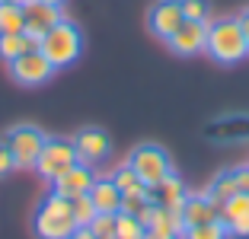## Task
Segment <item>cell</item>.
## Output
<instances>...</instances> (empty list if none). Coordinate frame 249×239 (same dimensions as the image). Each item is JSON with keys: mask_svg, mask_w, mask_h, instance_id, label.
I'll return each mask as SVG.
<instances>
[{"mask_svg": "<svg viewBox=\"0 0 249 239\" xmlns=\"http://www.w3.org/2000/svg\"><path fill=\"white\" fill-rule=\"evenodd\" d=\"M87 230L93 233L96 239H109V236H115V214H96L93 223H89Z\"/></svg>", "mask_w": 249, "mask_h": 239, "instance_id": "26", "label": "cell"}, {"mask_svg": "<svg viewBox=\"0 0 249 239\" xmlns=\"http://www.w3.org/2000/svg\"><path fill=\"white\" fill-rule=\"evenodd\" d=\"M205 51L217 64H240L243 58H249V45H246V35H243L240 19L236 16H224V19L208 22Z\"/></svg>", "mask_w": 249, "mask_h": 239, "instance_id": "1", "label": "cell"}, {"mask_svg": "<svg viewBox=\"0 0 249 239\" xmlns=\"http://www.w3.org/2000/svg\"><path fill=\"white\" fill-rule=\"evenodd\" d=\"M73 147H77V159L87 163V166H96V163H103L106 156L112 153V140L106 131L99 128H83L73 134Z\"/></svg>", "mask_w": 249, "mask_h": 239, "instance_id": "9", "label": "cell"}, {"mask_svg": "<svg viewBox=\"0 0 249 239\" xmlns=\"http://www.w3.org/2000/svg\"><path fill=\"white\" fill-rule=\"evenodd\" d=\"M128 163H131V169L141 175V182L144 185H157V182H163L169 172H173V163H169L166 150L157 144H141L134 147V153L128 156Z\"/></svg>", "mask_w": 249, "mask_h": 239, "instance_id": "5", "label": "cell"}, {"mask_svg": "<svg viewBox=\"0 0 249 239\" xmlns=\"http://www.w3.org/2000/svg\"><path fill=\"white\" fill-rule=\"evenodd\" d=\"M211 220H220V207L211 204L208 195H189L182 204V223L185 230L189 226H201V223H211Z\"/></svg>", "mask_w": 249, "mask_h": 239, "instance_id": "15", "label": "cell"}, {"mask_svg": "<svg viewBox=\"0 0 249 239\" xmlns=\"http://www.w3.org/2000/svg\"><path fill=\"white\" fill-rule=\"evenodd\" d=\"M89 198H93L99 214H118V210H122V191H118V185L112 182V175L109 179H99V175H96L93 188H89Z\"/></svg>", "mask_w": 249, "mask_h": 239, "instance_id": "16", "label": "cell"}, {"mask_svg": "<svg viewBox=\"0 0 249 239\" xmlns=\"http://www.w3.org/2000/svg\"><path fill=\"white\" fill-rule=\"evenodd\" d=\"M77 163H80V159H77V147H73V140L48 137L45 147H42V153H38L36 172L42 175L45 182H54V179H61L71 166H77Z\"/></svg>", "mask_w": 249, "mask_h": 239, "instance_id": "4", "label": "cell"}, {"mask_svg": "<svg viewBox=\"0 0 249 239\" xmlns=\"http://www.w3.org/2000/svg\"><path fill=\"white\" fill-rule=\"evenodd\" d=\"M233 179H236V188H240V191H246V195H249V166H240V169H233Z\"/></svg>", "mask_w": 249, "mask_h": 239, "instance_id": "29", "label": "cell"}, {"mask_svg": "<svg viewBox=\"0 0 249 239\" xmlns=\"http://www.w3.org/2000/svg\"><path fill=\"white\" fill-rule=\"evenodd\" d=\"M32 48H38V42L36 38H29L26 32H10V35H0V58L7 61H16L19 54H26V51H32Z\"/></svg>", "mask_w": 249, "mask_h": 239, "instance_id": "18", "label": "cell"}, {"mask_svg": "<svg viewBox=\"0 0 249 239\" xmlns=\"http://www.w3.org/2000/svg\"><path fill=\"white\" fill-rule=\"evenodd\" d=\"M144 239H179V236H173V233H163V230H147Z\"/></svg>", "mask_w": 249, "mask_h": 239, "instance_id": "31", "label": "cell"}, {"mask_svg": "<svg viewBox=\"0 0 249 239\" xmlns=\"http://www.w3.org/2000/svg\"><path fill=\"white\" fill-rule=\"evenodd\" d=\"M0 3H26V0H0Z\"/></svg>", "mask_w": 249, "mask_h": 239, "instance_id": "33", "label": "cell"}, {"mask_svg": "<svg viewBox=\"0 0 249 239\" xmlns=\"http://www.w3.org/2000/svg\"><path fill=\"white\" fill-rule=\"evenodd\" d=\"M93 182H96L93 166H87V163H77V166H71L64 175H61V179L52 182V191L71 201V198H77V195H89Z\"/></svg>", "mask_w": 249, "mask_h": 239, "instance_id": "12", "label": "cell"}, {"mask_svg": "<svg viewBox=\"0 0 249 239\" xmlns=\"http://www.w3.org/2000/svg\"><path fill=\"white\" fill-rule=\"evenodd\" d=\"M10 77L19 86H42V83H48L54 77V67L48 64V58L38 48H32L26 54H19L16 61H10Z\"/></svg>", "mask_w": 249, "mask_h": 239, "instance_id": "7", "label": "cell"}, {"mask_svg": "<svg viewBox=\"0 0 249 239\" xmlns=\"http://www.w3.org/2000/svg\"><path fill=\"white\" fill-rule=\"evenodd\" d=\"M3 140H7L10 153H13V159H16V169H36L38 153H42V147H45L48 137H45L38 128H32V124H19V128H13Z\"/></svg>", "mask_w": 249, "mask_h": 239, "instance_id": "6", "label": "cell"}, {"mask_svg": "<svg viewBox=\"0 0 249 239\" xmlns=\"http://www.w3.org/2000/svg\"><path fill=\"white\" fill-rule=\"evenodd\" d=\"M169 48L176 51L179 58H192V54H201L208 45V22H198V19H185L173 38H169Z\"/></svg>", "mask_w": 249, "mask_h": 239, "instance_id": "10", "label": "cell"}, {"mask_svg": "<svg viewBox=\"0 0 249 239\" xmlns=\"http://www.w3.org/2000/svg\"><path fill=\"white\" fill-rule=\"evenodd\" d=\"M38 51L48 58V64H52L54 70H61V67H71L73 61L83 54V32L77 29L71 19H61L58 26H52V29L42 35Z\"/></svg>", "mask_w": 249, "mask_h": 239, "instance_id": "2", "label": "cell"}, {"mask_svg": "<svg viewBox=\"0 0 249 239\" xmlns=\"http://www.w3.org/2000/svg\"><path fill=\"white\" fill-rule=\"evenodd\" d=\"M227 226L220 220H211V223H201V226H189L182 233V239H227Z\"/></svg>", "mask_w": 249, "mask_h": 239, "instance_id": "24", "label": "cell"}, {"mask_svg": "<svg viewBox=\"0 0 249 239\" xmlns=\"http://www.w3.org/2000/svg\"><path fill=\"white\" fill-rule=\"evenodd\" d=\"M13 169H16V159H13V153H10L7 140H0V179H3V175H10Z\"/></svg>", "mask_w": 249, "mask_h": 239, "instance_id": "28", "label": "cell"}, {"mask_svg": "<svg viewBox=\"0 0 249 239\" xmlns=\"http://www.w3.org/2000/svg\"><path fill=\"white\" fill-rule=\"evenodd\" d=\"M71 239H96V236H93V233L87 230V226H77V230H73V236H71Z\"/></svg>", "mask_w": 249, "mask_h": 239, "instance_id": "32", "label": "cell"}, {"mask_svg": "<svg viewBox=\"0 0 249 239\" xmlns=\"http://www.w3.org/2000/svg\"><path fill=\"white\" fill-rule=\"evenodd\" d=\"M147 230H163V233H173V236L182 239V233H185L182 210H169V207L154 204V214H150V223H147Z\"/></svg>", "mask_w": 249, "mask_h": 239, "instance_id": "17", "label": "cell"}, {"mask_svg": "<svg viewBox=\"0 0 249 239\" xmlns=\"http://www.w3.org/2000/svg\"><path fill=\"white\" fill-rule=\"evenodd\" d=\"M48 3H58V7H61V3H64V0H48Z\"/></svg>", "mask_w": 249, "mask_h": 239, "instance_id": "34", "label": "cell"}, {"mask_svg": "<svg viewBox=\"0 0 249 239\" xmlns=\"http://www.w3.org/2000/svg\"><path fill=\"white\" fill-rule=\"evenodd\" d=\"M236 19H240V26H243V35H246V45H249V7L243 10V13L236 16Z\"/></svg>", "mask_w": 249, "mask_h": 239, "instance_id": "30", "label": "cell"}, {"mask_svg": "<svg viewBox=\"0 0 249 239\" xmlns=\"http://www.w3.org/2000/svg\"><path fill=\"white\" fill-rule=\"evenodd\" d=\"M144 233L147 226L134 214H124V210L115 214V239H144Z\"/></svg>", "mask_w": 249, "mask_h": 239, "instance_id": "21", "label": "cell"}, {"mask_svg": "<svg viewBox=\"0 0 249 239\" xmlns=\"http://www.w3.org/2000/svg\"><path fill=\"white\" fill-rule=\"evenodd\" d=\"M236 191H240V188H236V179H233V172H220L217 179L211 182V188H208L205 195L211 198V204H217V207H224V204H227L230 198L236 195Z\"/></svg>", "mask_w": 249, "mask_h": 239, "instance_id": "19", "label": "cell"}, {"mask_svg": "<svg viewBox=\"0 0 249 239\" xmlns=\"http://www.w3.org/2000/svg\"><path fill=\"white\" fill-rule=\"evenodd\" d=\"M220 223L227 226L230 236H249V195L246 191H236L220 207Z\"/></svg>", "mask_w": 249, "mask_h": 239, "instance_id": "13", "label": "cell"}, {"mask_svg": "<svg viewBox=\"0 0 249 239\" xmlns=\"http://www.w3.org/2000/svg\"><path fill=\"white\" fill-rule=\"evenodd\" d=\"M179 3H182V16L185 19L208 22V13H211V3H208V0H179Z\"/></svg>", "mask_w": 249, "mask_h": 239, "instance_id": "27", "label": "cell"}, {"mask_svg": "<svg viewBox=\"0 0 249 239\" xmlns=\"http://www.w3.org/2000/svg\"><path fill=\"white\" fill-rule=\"evenodd\" d=\"M10 32H26L22 3H0V35H10Z\"/></svg>", "mask_w": 249, "mask_h": 239, "instance_id": "20", "label": "cell"}, {"mask_svg": "<svg viewBox=\"0 0 249 239\" xmlns=\"http://www.w3.org/2000/svg\"><path fill=\"white\" fill-rule=\"evenodd\" d=\"M109 239H115V236H109Z\"/></svg>", "mask_w": 249, "mask_h": 239, "instance_id": "35", "label": "cell"}, {"mask_svg": "<svg viewBox=\"0 0 249 239\" xmlns=\"http://www.w3.org/2000/svg\"><path fill=\"white\" fill-rule=\"evenodd\" d=\"M185 22L182 16V3L179 0H157L154 10H150V32H154L160 42H169L173 32Z\"/></svg>", "mask_w": 249, "mask_h": 239, "instance_id": "11", "label": "cell"}, {"mask_svg": "<svg viewBox=\"0 0 249 239\" xmlns=\"http://www.w3.org/2000/svg\"><path fill=\"white\" fill-rule=\"evenodd\" d=\"M71 210H73V220H77V226H89V223H93V217L99 214L89 195H77V198H71Z\"/></svg>", "mask_w": 249, "mask_h": 239, "instance_id": "23", "label": "cell"}, {"mask_svg": "<svg viewBox=\"0 0 249 239\" xmlns=\"http://www.w3.org/2000/svg\"><path fill=\"white\" fill-rule=\"evenodd\" d=\"M112 182L118 185V191H122V195H131V191H144V188H147L144 182H141V175L131 169V163L118 166L115 172H112Z\"/></svg>", "mask_w": 249, "mask_h": 239, "instance_id": "22", "label": "cell"}, {"mask_svg": "<svg viewBox=\"0 0 249 239\" xmlns=\"http://www.w3.org/2000/svg\"><path fill=\"white\" fill-rule=\"evenodd\" d=\"M150 198H154V204H160V207L182 210V204H185V198H189V191H185V182L179 179L176 172H169L163 182L150 185Z\"/></svg>", "mask_w": 249, "mask_h": 239, "instance_id": "14", "label": "cell"}, {"mask_svg": "<svg viewBox=\"0 0 249 239\" xmlns=\"http://www.w3.org/2000/svg\"><path fill=\"white\" fill-rule=\"evenodd\" d=\"M22 16H26V35L36 38V42H42L45 32L64 19L61 7L58 3H48V0H26L22 3Z\"/></svg>", "mask_w": 249, "mask_h": 239, "instance_id": "8", "label": "cell"}, {"mask_svg": "<svg viewBox=\"0 0 249 239\" xmlns=\"http://www.w3.org/2000/svg\"><path fill=\"white\" fill-rule=\"evenodd\" d=\"M32 226H36V236L38 239H71L73 230H77L71 201L52 191V195L38 204L36 217H32Z\"/></svg>", "mask_w": 249, "mask_h": 239, "instance_id": "3", "label": "cell"}, {"mask_svg": "<svg viewBox=\"0 0 249 239\" xmlns=\"http://www.w3.org/2000/svg\"><path fill=\"white\" fill-rule=\"evenodd\" d=\"M147 204H154V198H150V185H147L144 191H131V195H122V210H124V214H134V217H138V214L147 207Z\"/></svg>", "mask_w": 249, "mask_h": 239, "instance_id": "25", "label": "cell"}]
</instances>
